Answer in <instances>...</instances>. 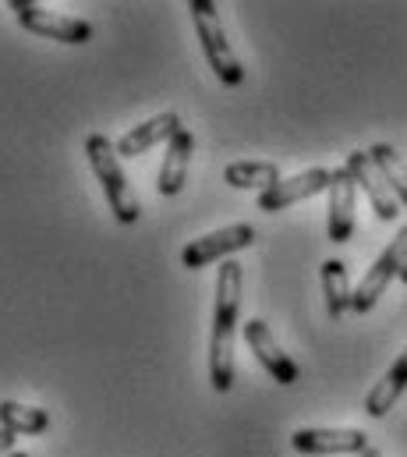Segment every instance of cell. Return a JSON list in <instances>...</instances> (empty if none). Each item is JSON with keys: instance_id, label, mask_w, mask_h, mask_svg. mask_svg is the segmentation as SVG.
Instances as JSON below:
<instances>
[{"instance_id": "5", "label": "cell", "mask_w": 407, "mask_h": 457, "mask_svg": "<svg viewBox=\"0 0 407 457\" xmlns=\"http://www.w3.org/2000/svg\"><path fill=\"white\" fill-rule=\"evenodd\" d=\"M407 266V224L397 230V237L383 248V255L369 266V273L361 277V284L354 287V298H351V309L354 312H372L376 309V302L386 295V287H390V280L394 277H401V270Z\"/></svg>"}, {"instance_id": "3", "label": "cell", "mask_w": 407, "mask_h": 457, "mask_svg": "<svg viewBox=\"0 0 407 457\" xmlns=\"http://www.w3.org/2000/svg\"><path fill=\"white\" fill-rule=\"evenodd\" d=\"M188 11H192V21H195L199 43H203V50H205V61H209V68L216 71V79H220L223 86H241V82H245V68H241L237 54H234L230 43H227V32H223V25H220L216 4H212V0H192Z\"/></svg>"}, {"instance_id": "11", "label": "cell", "mask_w": 407, "mask_h": 457, "mask_svg": "<svg viewBox=\"0 0 407 457\" xmlns=\"http://www.w3.org/2000/svg\"><path fill=\"white\" fill-rule=\"evenodd\" d=\"M354 192H358V185H354L351 170L336 167L333 170V185H329V220H326L333 245H344L354 234Z\"/></svg>"}, {"instance_id": "20", "label": "cell", "mask_w": 407, "mask_h": 457, "mask_svg": "<svg viewBox=\"0 0 407 457\" xmlns=\"http://www.w3.org/2000/svg\"><path fill=\"white\" fill-rule=\"evenodd\" d=\"M361 457H383V454H379L376 447H369V451H365V454H361Z\"/></svg>"}, {"instance_id": "13", "label": "cell", "mask_w": 407, "mask_h": 457, "mask_svg": "<svg viewBox=\"0 0 407 457\" xmlns=\"http://www.w3.org/2000/svg\"><path fill=\"white\" fill-rule=\"evenodd\" d=\"M192 153H195V138H192V131H188V128H181V131L167 142V153H163V167H160V181H156L160 195H167V199H170V195H178V192L185 188Z\"/></svg>"}, {"instance_id": "12", "label": "cell", "mask_w": 407, "mask_h": 457, "mask_svg": "<svg viewBox=\"0 0 407 457\" xmlns=\"http://www.w3.org/2000/svg\"><path fill=\"white\" fill-rule=\"evenodd\" d=\"M178 131H181V117L174 114V111L149 117V120L135 124V128H131L124 138H117V156H124V160H135V156L149 153L153 145H160V142H170Z\"/></svg>"}, {"instance_id": "9", "label": "cell", "mask_w": 407, "mask_h": 457, "mask_svg": "<svg viewBox=\"0 0 407 457\" xmlns=\"http://www.w3.org/2000/svg\"><path fill=\"white\" fill-rule=\"evenodd\" d=\"M291 447L305 457H361L369 451V436L361 429H298L291 436Z\"/></svg>"}, {"instance_id": "4", "label": "cell", "mask_w": 407, "mask_h": 457, "mask_svg": "<svg viewBox=\"0 0 407 457\" xmlns=\"http://www.w3.org/2000/svg\"><path fill=\"white\" fill-rule=\"evenodd\" d=\"M11 11L21 21V29H29L36 36H46V39H57V43H68V46H82V43L93 39V25L86 18L57 14V11H50L36 0H11Z\"/></svg>"}, {"instance_id": "18", "label": "cell", "mask_w": 407, "mask_h": 457, "mask_svg": "<svg viewBox=\"0 0 407 457\" xmlns=\"http://www.w3.org/2000/svg\"><path fill=\"white\" fill-rule=\"evenodd\" d=\"M369 156H372L376 170L383 174V181L390 185V192L397 195V203L407 206V163L401 160V153H397L390 142H376V145L369 149Z\"/></svg>"}, {"instance_id": "10", "label": "cell", "mask_w": 407, "mask_h": 457, "mask_svg": "<svg viewBox=\"0 0 407 457\" xmlns=\"http://www.w3.org/2000/svg\"><path fill=\"white\" fill-rule=\"evenodd\" d=\"M344 167L351 170L354 185H358V188L369 195V203H372L376 217H379V220H397L401 203H397V195L390 192V185L383 181V174L376 170V163H372L369 149H354V153L347 156V163H344Z\"/></svg>"}, {"instance_id": "2", "label": "cell", "mask_w": 407, "mask_h": 457, "mask_svg": "<svg viewBox=\"0 0 407 457\" xmlns=\"http://www.w3.org/2000/svg\"><path fill=\"white\" fill-rule=\"evenodd\" d=\"M86 156H89V163H93V170L100 178V188L106 195V206L113 210V217L120 224H135L142 217V206H138V199H135V192L128 185V174L120 167L117 142H110L106 135L96 131V135L86 138Z\"/></svg>"}, {"instance_id": "15", "label": "cell", "mask_w": 407, "mask_h": 457, "mask_svg": "<svg viewBox=\"0 0 407 457\" xmlns=\"http://www.w3.org/2000/svg\"><path fill=\"white\" fill-rule=\"evenodd\" d=\"M223 181L230 188H241V192H270L277 181H280V167L277 163H266V160H241V163H230L223 170Z\"/></svg>"}, {"instance_id": "17", "label": "cell", "mask_w": 407, "mask_h": 457, "mask_svg": "<svg viewBox=\"0 0 407 457\" xmlns=\"http://www.w3.org/2000/svg\"><path fill=\"white\" fill-rule=\"evenodd\" d=\"M0 429H7L14 436H36V433L50 429V415L43 408H32V404L0 401Z\"/></svg>"}, {"instance_id": "21", "label": "cell", "mask_w": 407, "mask_h": 457, "mask_svg": "<svg viewBox=\"0 0 407 457\" xmlns=\"http://www.w3.org/2000/svg\"><path fill=\"white\" fill-rule=\"evenodd\" d=\"M0 457H29V454H21V451H11V454H0Z\"/></svg>"}, {"instance_id": "14", "label": "cell", "mask_w": 407, "mask_h": 457, "mask_svg": "<svg viewBox=\"0 0 407 457\" xmlns=\"http://www.w3.org/2000/svg\"><path fill=\"white\" fill-rule=\"evenodd\" d=\"M407 390V347L397 354V361L386 369V376L369 390V397H365V415L369 419H383L394 404H397V397Z\"/></svg>"}, {"instance_id": "22", "label": "cell", "mask_w": 407, "mask_h": 457, "mask_svg": "<svg viewBox=\"0 0 407 457\" xmlns=\"http://www.w3.org/2000/svg\"><path fill=\"white\" fill-rule=\"evenodd\" d=\"M401 280H404V284H407V266H404V270H401Z\"/></svg>"}, {"instance_id": "1", "label": "cell", "mask_w": 407, "mask_h": 457, "mask_svg": "<svg viewBox=\"0 0 407 457\" xmlns=\"http://www.w3.org/2000/svg\"><path fill=\"white\" fill-rule=\"evenodd\" d=\"M241 262L227 259L216 273V309H212V334H209V383L216 394L234 386V330L241 312Z\"/></svg>"}, {"instance_id": "7", "label": "cell", "mask_w": 407, "mask_h": 457, "mask_svg": "<svg viewBox=\"0 0 407 457\" xmlns=\"http://www.w3.org/2000/svg\"><path fill=\"white\" fill-rule=\"evenodd\" d=\"M245 341L252 347V354L259 358V365L280 383V386H295L302 379V369L295 365V358L277 344L273 330L266 327V320H248L245 323Z\"/></svg>"}, {"instance_id": "16", "label": "cell", "mask_w": 407, "mask_h": 457, "mask_svg": "<svg viewBox=\"0 0 407 457\" xmlns=\"http://www.w3.org/2000/svg\"><path fill=\"white\" fill-rule=\"evenodd\" d=\"M322 295H326V312L329 320H340L351 309V280H347V266L340 259H326L322 262Z\"/></svg>"}, {"instance_id": "8", "label": "cell", "mask_w": 407, "mask_h": 457, "mask_svg": "<svg viewBox=\"0 0 407 457\" xmlns=\"http://www.w3.org/2000/svg\"><path fill=\"white\" fill-rule=\"evenodd\" d=\"M329 185H333V170L311 167V170H302V174H295V178H280L270 192H262V195L255 199V206H259L262 213H277V210H287V206H295V203H305V199L319 195V192H329Z\"/></svg>"}, {"instance_id": "19", "label": "cell", "mask_w": 407, "mask_h": 457, "mask_svg": "<svg viewBox=\"0 0 407 457\" xmlns=\"http://www.w3.org/2000/svg\"><path fill=\"white\" fill-rule=\"evenodd\" d=\"M14 440H18L14 433H7V429H0V454H11V451H14Z\"/></svg>"}, {"instance_id": "6", "label": "cell", "mask_w": 407, "mask_h": 457, "mask_svg": "<svg viewBox=\"0 0 407 457\" xmlns=\"http://www.w3.org/2000/svg\"><path fill=\"white\" fill-rule=\"evenodd\" d=\"M252 245H255V228L252 224H230V228L203 234L192 245H185L181 266L185 270H203L209 262H227V255H234L241 248H252Z\"/></svg>"}]
</instances>
